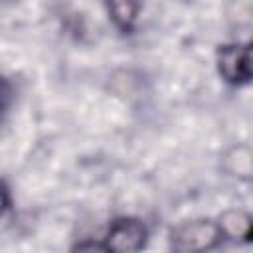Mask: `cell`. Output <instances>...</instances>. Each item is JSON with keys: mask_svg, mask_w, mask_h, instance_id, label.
Wrapping results in <instances>:
<instances>
[{"mask_svg": "<svg viewBox=\"0 0 253 253\" xmlns=\"http://www.w3.org/2000/svg\"><path fill=\"white\" fill-rule=\"evenodd\" d=\"M221 239L217 223L210 219H196L178 225L172 231L170 247L172 253H208Z\"/></svg>", "mask_w": 253, "mask_h": 253, "instance_id": "6da1fadb", "label": "cell"}, {"mask_svg": "<svg viewBox=\"0 0 253 253\" xmlns=\"http://www.w3.org/2000/svg\"><path fill=\"white\" fill-rule=\"evenodd\" d=\"M146 243V227L134 217L117 219L107 235V247L111 253H138Z\"/></svg>", "mask_w": 253, "mask_h": 253, "instance_id": "7a4b0ae2", "label": "cell"}, {"mask_svg": "<svg viewBox=\"0 0 253 253\" xmlns=\"http://www.w3.org/2000/svg\"><path fill=\"white\" fill-rule=\"evenodd\" d=\"M217 67L225 81L247 83L251 79V47L223 45L217 51Z\"/></svg>", "mask_w": 253, "mask_h": 253, "instance_id": "3957f363", "label": "cell"}, {"mask_svg": "<svg viewBox=\"0 0 253 253\" xmlns=\"http://www.w3.org/2000/svg\"><path fill=\"white\" fill-rule=\"evenodd\" d=\"M219 231L231 239H239V241H247L251 237V217L249 213L241 211V210H229L219 217Z\"/></svg>", "mask_w": 253, "mask_h": 253, "instance_id": "277c9868", "label": "cell"}, {"mask_svg": "<svg viewBox=\"0 0 253 253\" xmlns=\"http://www.w3.org/2000/svg\"><path fill=\"white\" fill-rule=\"evenodd\" d=\"M109 14L113 18V22L121 28V30H130L134 20H136V12H138V4H130V2H113L107 6Z\"/></svg>", "mask_w": 253, "mask_h": 253, "instance_id": "5b68a950", "label": "cell"}, {"mask_svg": "<svg viewBox=\"0 0 253 253\" xmlns=\"http://www.w3.org/2000/svg\"><path fill=\"white\" fill-rule=\"evenodd\" d=\"M227 162H233L231 172L241 176V178H249L251 170H253V160H251V150L247 146H237L231 150V154L227 156Z\"/></svg>", "mask_w": 253, "mask_h": 253, "instance_id": "8992f818", "label": "cell"}, {"mask_svg": "<svg viewBox=\"0 0 253 253\" xmlns=\"http://www.w3.org/2000/svg\"><path fill=\"white\" fill-rule=\"evenodd\" d=\"M71 253H111L107 245L103 243H97V241H85V243H79Z\"/></svg>", "mask_w": 253, "mask_h": 253, "instance_id": "52a82bcc", "label": "cell"}, {"mask_svg": "<svg viewBox=\"0 0 253 253\" xmlns=\"http://www.w3.org/2000/svg\"><path fill=\"white\" fill-rule=\"evenodd\" d=\"M10 206V192L6 188V184L0 182V213H4Z\"/></svg>", "mask_w": 253, "mask_h": 253, "instance_id": "ba28073f", "label": "cell"}]
</instances>
